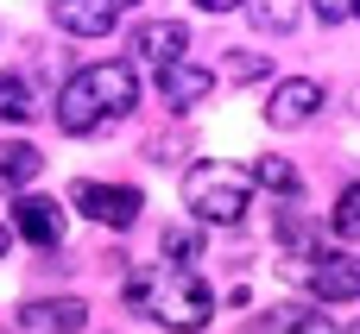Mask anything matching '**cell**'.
<instances>
[{
    "instance_id": "1",
    "label": "cell",
    "mask_w": 360,
    "mask_h": 334,
    "mask_svg": "<svg viewBox=\"0 0 360 334\" xmlns=\"http://www.w3.org/2000/svg\"><path fill=\"white\" fill-rule=\"evenodd\" d=\"M127 309L158 322V328H177V334H202L215 322V290L184 272V265H146L127 278Z\"/></svg>"
},
{
    "instance_id": "2",
    "label": "cell",
    "mask_w": 360,
    "mask_h": 334,
    "mask_svg": "<svg viewBox=\"0 0 360 334\" xmlns=\"http://www.w3.org/2000/svg\"><path fill=\"white\" fill-rule=\"evenodd\" d=\"M133 107H139V76H133L127 63H82V69L57 88V126L76 133V139L101 133L108 120H120V114H133Z\"/></svg>"
},
{
    "instance_id": "3",
    "label": "cell",
    "mask_w": 360,
    "mask_h": 334,
    "mask_svg": "<svg viewBox=\"0 0 360 334\" xmlns=\"http://www.w3.org/2000/svg\"><path fill=\"white\" fill-rule=\"evenodd\" d=\"M247 202H253V177L240 164H215V158H196L184 171V208L209 227H234L247 221Z\"/></svg>"
},
{
    "instance_id": "4",
    "label": "cell",
    "mask_w": 360,
    "mask_h": 334,
    "mask_svg": "<svg viewBox=\"0 0 360 334\" xmlns=\"http://www.w3.org/2000/svg\"><path fill=\"white\" fill-rule=\"evenodd\" d=\"M297 278L310 284L316 309H329V303H360V259L354 253H323V259H310Z\"/></svg>"
},
{
    "instance_id": "5",
    "label": "cell",
    "mask_w": 360,
    "mask_h": 334,
    "mask_svg": "<svg viewBox=\"0 0 360 334\" xmlns=\"http://www.w3.org/2000/svg\"><path fill=\"white\" fill-rule=\"evenodd\" d=\"M76 208L89 221H101V227H133L139 208H146V196L133 183H76Z\"/></svg>"
},
{
    "instance_id": "6",
    "label": "cell",
    "mask_w": 360,
    "mask_h": 334,
    "mask_svg": "<svg viewBox=\"0 0 360 334\" xmlns=\"http://www.w3.org/2000/svg\"><path fill=\"white\" fill-rule=\"evenodd\" d=\"M184 51H190V25L184 19H146V25H133V57L139 63L171 69V63H184Z\"/></svg>"
},
{
    "instance_id": "7",
    "label": "cell",
    "mask_w": 360,
    "mask_h": 334,
    "mask_svg": "<svg viewBox=\"0 0 360 334\" xmlns=\"http://www.w3.org/2000/svg\"><path fill=\"white\" fill-rule=\"evenodd\" d=\"M76 328H89L82 297H32L19 309V334H76Z\"/></svg>"
},
{
    "instance_id": "8",
    "label": "cell",
    "mask_w": 360,
    "mask_h": 334,
    "mask_svg": "<svg viewBox=\"0 0 360 334\" xmlns=\"http://www.w3.org/2000/svg\"><path fill=\"white\" fill-rule=\"evenodd\" d=\"M51 19H57L70 38H108V32L127 19V6H120V0H57Z\"/></svg>"
},
{
    "instance_id": "9",
    "label": "cell",
    "mask_w": 360,
    "mask_h": 334,
    "mask_svg": "<svg viewBox=\"0 0 360 334\" xmlns=\"http://www.w3.org/2000/svg\"><path fill=\"white\" fill-rule=\"evenodd\" d=\"M316 114H323V82H310V76L278 82L272 101H266V120H272V126H310Z\"/></svg>"
},
{
    "instance_id": "10",
    "label": "cell",
    "mask_w": 360,
    "mask_h": 334,
    "mask_svg": "<svg viewBox=\"0 0 360 334\" xmlns=\"http://www.w3.org/2000/svg\"><path fill=\"white\" fill-rule=\"evenodd\" d=\"M13 234H25L32 246H57L63 240V208L51 196H13V215H6Z\"/></svg>"
},
{
    "instance_id": "11",
    "label": "cell",
    "mask_w": 360,
    "mask_h": 334,
    "mask_svg": "<svg viewBox=\"0 0 360 334\" xmlns=\"http://www.w3.org/2000/svg\"><path fill=\"white\" fill-rule=\"evenodd\" d=\"M158 95L184 114V107H196V101L215 95V69H202V63H171V69H158Z\"/></svg>"
},
{
    "instance_id": "12",
    "label": "cell",
    "mask_w": 360,
    "mask_h": 334,
    "mask_svg": "<svg viewBox=\"0 0 360 334\" xmlns=\"http://www.w3.org/2000/svg\"><path fill=\"white\" fill-rule=\"evenodd\" d=\"M38 171H44V152L32 139H0V189L6 196H32Z\"/></svg>"
},
{
    "instance_id": "13",
    "label": "cell",
    "mask_w": 360,
    "mask_h": 334,
    "mask_svg": "<svg viewBox=\"0 0 360 334\" xmlns=\"http://www.w3.org/2000/svg\"><path fill=\"white\" fill-rule=\"evenodd\" d=\"M266 334H342L329 322V309H316V303H278L272 316H266Z\"/></svg>"
},
{
    "instance_id": "14",
    "label": "cell",
    "mask_w": 360,
    "mask_h": 334,
    "mask_svg": "<svg viewBox=\"0 0 360 334\" xmlns=\"http://www.w3.org/2000/svg\"><path fill=\"white\" fill-rule=\"evenodd\" d=\"M253 183H266L272 196H297V164L291 158H278V152H266V158H253V171H247Z\"/></svg>"
},
{
    "instance_id": "15",
    "label": "cell",
    "mask_w": 360,
    "mask_h": 334,
    "mask_svg": "<svg viewBox=\"0 0 360 334\" xmlns=\"http://www.w3.org/2000/svg\"><path fill=\"white\" fill-rule=\"evenodd\" d=\"M0 120H6V126L32 120V82H25L19 69H0Z\"/></svg>"
},
{
    "instance_id": "16",
    "label": "cell",
    "mask_w": 360,
    "mask_h": 334,
    "mask_svg": "<svg viewBox=\"0 0 360 334\" xmlns=\"http://www.w3.org/2000/svg\"><path fill=\"white\" fill-rule=\"evenodd\" d=\"M266 69H272V63H266V57H259V51H228V57H221V63H215V82H221V76H228V82H234V88H247V82H259V76H266Z\"/></svg>"
},
{
    "instance_id": "17",
    "label": "cell",
    "mask_w": 360,
    "mask_h": 334,
    "mask_svg": "<svg viewBox=\"0 0 360 334\" xmlns=\"http://www.w3.org/2000/svg\"><path fill=\"white\" fill-rule=\"evenodd\" d=\"M196 253H202V234H196V221H171V227H165V259L190 272V259H196Z\"/></svg>"
},
{
    "instance_id": "18",
    "label": "cell",
    "mask_w": 360,
    "mask_h": 334,
    "mask_svg": "<svg viewBox=\"0 0 360 334\" xmlns=\"http://www.w3.org/2000/svg\"><path fill=\"white\" fill-rule=\"evenodd\" d=\"M329 234L335 240H360V183H348L335 196V215H329Z\"/></svg>"
},
{
    "instance_id": "19",
    "label": "cell",
    "mask_w": 360,
    "mask_h": 334,
    "mask_svg": "<svg viewBox=\"0 0 360 334\" xmlns=\"http://www.w3.org/2000/svg\"><path fill=\"white\" fill-rule=\"evenodd\" d=\"M310 13H316L323 25H342V19H360V0H316Z\"/></svg>"
},
{
    "instance_id": "20",
    "label": "cell",
    "mask_w": 360,
    "mask_h": 334,
    "mask_svg": "<svg viewBox=\"0 0 360 334\" xmlns=\"http://www.w3.org/2000/svg\"><path fill=\"white\" fill-rule=\"evenodd\" d=\"M253 25H266V32H285V25H291V13H285V6H253Z\"/></svg>"
},
{
    "instance_id": "21",
    "label": "cell",
    "mask_w": 360,
    "mask_h": 334,
    "mask_svg": "<svg viewBox=\"0 0 360 334\" xmlns=\"http://www.w3.org/2000/svg\"><path fill=\"white\" fill-rule=\"evenodd\" d=\"M184 145H190V133H184V126H177V133H165V139H158V145H152V158H171V152H184Z\"/></svg>"
},
{
    "instance_id": "22",
    "label": "cell",
    "mask_w": 360,
    "mask_h": 334,
    "mask_svg": "<svg viewBox=\"0 0 360 334\" xmlns=\"http://www.w3.org/2000/svg\"><path fill=\"white\" fill-rule=\"evenodd\" d=\"M6 246H13V227H6V221H0V259H6Z\"/></svg>"
},
{
    "instance_id": "23",
    "label": "cell",
    "mask_w": 360,
    "mask_h": 334,
    "mask_svg": "<svg viewBox=\"0 0 360 334\" xmlns=\"http://www.w3.org/2000/svg\"><path fill=\"white\" fill-rule=\"evenodd\" d=\"M348 334H360V322H354V328H348Z\"/></svg>"
}]
</instances>
